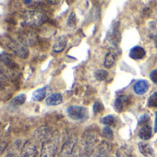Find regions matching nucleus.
Segmentation results:
<instances>
[{"instance_id":"1","label":"nucleus","mask_w":157,"mask_h":157,"mask_svg":"<svg viewBox=\"0 0 157 157\" xmlns=\"http://www.w3.org/2000/svg\"><path fill=\"white\" fill-rule=\"evenodd\" d=\"M46 21V16L38 10H27L22 14V22L26 26L36 27Z\"/></svg>"},{"instance_id":"2","label":"nucleus","mask_w":157,"mask_h":157,"mask_svg":"<svg viewBox=\"0 0 157 157\" xmlns=\"http://www.w3.org/2000/svg\"><path fill=\"white\" fill-rule=\"evenodd\" d=\"M58 140L56 137H51L43 142L40 157H55L57 151Z\"/></svg>"},{"instance_id":"3","label":"nucleus","mask_w":157,"mask_h":157,"mask_svg":"<svg viewBox=\"0 0 157 157\" xmlns=\"http://www.w3.org/2000/svg\"><path fill=\"white\" fill-rule=\"evenodd\" d=\"M67 113L68 117L73 120H84L88 117V110L82 106H69L67 109Z\"/></svg>"},{"instance_id":"4","label":"nucleus","mask_w":157,"mask_h":157,"mask_svg":"<svg viewBox=\"0 0 157 157\" xmlns=\"http://www.w3.org/2000/svg\"><path fill=\"white\" fill-rule=\"evenodd\" d=\"M120 31H119V22L116 21L111 26L109 32L106 35V40L112 46H117L118 43L120 42Z\"/></svg>"},{"instance_id":"5","label":"nucleus","mask_w":157,"mask_h":157,"mask_svg":"<svg viewBox=\"0 0 157 157\" xmlns=\"http://www.w3.org/2000/svg\"><path fill=\"white\" fill-rule=\"evenodd\" d=\"M9 47L19 57L26 58L29 56V49L27 48V46L23 45L20 41H15V40L10 41L9 44Z\"/></svg>"},{"instance_id":"6","label":"nucleus","mask_w":157,"mask_h":157,"mask_svg":"<svg viewBox=\"0 0 157 157\" xmlns=\"http://www.w3.org/2000/svg\"><path fill=\"white\" fill-rule=\"evenodd\" d=\"M77 140H78L76 136H71L70 138H68L62 146L59 157H71L74 151V148L77 144Z\"/></svg>"},{"instance_id":"7","label":"nucleus","mask_w":157,"mask_h":157,"mask_svg":"<svg viewBox=\"0 0 157 157\" xmlns=\"http://www.w3.org/2000/svg\"><path fill=\"white\" fill-rule=\"evenodd\" d=\"M19 41L25 46H34L38 42V36L34 32L26 31L20 34Z\"/></svg>"},{"instance_id":"8","label":"nucleus","mask_w":157,"mask_h":157,"mask_svg":"<svg viewBox=\"0 0 157 157\" xmlns=\"http://www.w3.org/2000/svg\"><path fill=\"white\" fill-rule=\"evenodd\" d=\"M36 153H37L36 145L32 140H27L21 148V157H35Z\"/></svg>"},{"instance_id":"9","label":"nucleus","mask_w":157,"mask_h":157,"mask_svg":"<svg viewBox=\"0 0 157 157\" xmlns=\"http://www.w3.org/2000/svg\"><path fill=\"white\" fill-rule=\"evenodd\" d=\"M51 133H52L51 128H49L47 126H43V127L38 128L34 131L33 137H34V139H36L39 141H45L48 139H50Z\"/></svg>"},{"instance_id":"10","label":"nucleus","mask_w":157,"mask_h":157,"mask_svg":"<svg viewBox=\"0 0 157 157\" xmlns=\"http://www.w3.org/2000/svg\"><path fill=\"white\" fill-rule=\"evenodd\" d=\"M110 150H111L110 144L106 141H102L98 145L97 150L93 157H109Z\"/></svg>"},{"instance_id":"11","label":"nucleus","mask_w":157,"mask_h":157,"mask_svg":"<svg viewBox=\"0 0 157 157\" xmlns=\"http://www.w3.org/2000/svg\"><path fill=\"white\" fill-rule=\"evenodd\" d=\"M149 86L150 85H149V82L147 81L140 80L135 83V85L133 86V90H134L136 94L141 95V94H144L149 90Z\"/></svg>"},{"instance_id":"12","label":"nucleus","mask_w":157,"mask_h":157,"mask_svg":"<svg viewBox=\"0 0 157 157\" xmlns=\"http://www.w3.org/2000/svg\"><path fill=\"white\" fill-rule=\"evenodd\" d=\"M139 150H140V153L142 155H144L145 157H155L152 147L146 142H140L139 143Z\"/></svg>"},{"instance_id":"13","label":"nucleus","mask_w":157,"mask_h":157,"mask_svg":"<svg viewBox=\"0 0 157 157\" xmlns=\"http://www.w3.org/2000/svg\"><path fill=\"white\" fill-rule=\"evenodd\" d=\"M67 44V39L66 36L62 35V36H59L56 41L55 42V44L53 46V51L56 52V53H60L62 52L65 48H66V45Z\"/></svg>"},{"instance_id":"14","label":"nucleus","mask_w":157,"mask_h":157,"mask_svg":"<svg viewBox=\"0 0 157 157\" xmlns=\"http://www.w3.org/2000/svg\"><path fill=\"white\" fill-rule=\"evenodd\" d=\"M145 55H146V52L141 46H134L131 48L129 52V56L134 60L142 59L145 56Z\"/></svg>"},{"instance_id":"15","label":"nucleus","mask_w":157,"mask_h":157,"mask_svg":"<svg viewBox=\"0 0 157 157\" xmlns=\"http://www.w3.org/2000/svg\"><path fill=\"white\" fill-rule=\"evenodd\" d=\"M63 101V97L62 94L59 93H56V94H50L47 98H46V105H60Z\"/></svg>"},{"instance_id":"16","label":"nucleus","mask_w":157,"mask_h":157,"mask_svg":"<svg viewBox=\"0 0 157 157\" xmlns=\"http://www.w3.org/2000/svg\"><path fill=\"white\" fill-rule=\"evenodd\" d=\"M152 135V131H151V127L150 125H143L141 126L140 132H139V136L141 140H148L151 138Z\"/></svg>"},{"instance_id":"17","label":"nucleus","mask_w":157,"mask_h":157,"mask_svg":"<svg viewBox=\"0 0 157 157\" xmlns=\"http://www.w3.org/2000/svg\"><path fill=\"white\" fill-rule=\"evenodd\" d=\"M48 90H49V87L48 86H44L43 88H40L38 90H36L33 94V101H36V102H40L42 100H44L48 93Z\"/></svg>"},{"instance_id":"18","label":"nucleus","mask_w":157,"mask_h":157,"mask_svg":"<svg viewBox=\"0 0 157 157\" xmlns=\"http://www.w3.org/2000/svg\"><path fill=\"white\" fill-rule=\"evenodd\" d=\"M117 55L113 52H108L105 57V61H104V66L106 67V68H111L115 63H116V56Z\"/></svg>"},{"instance_id":"19","label":"nucleus","mask_w":157,"mask_h":157,"mask_svg":"<svg viewBox=\"0 0 157 157\" xmlns=\"http://www.w3.org/2000/svg\"><path fill=\"white\" fill-rule=\"evenodd\" d=\"M132 150L131 147L128 145H123L117 151V157H129L131 155Z\"/></svg>"},{"instance_id":"20","label":"nucleus","mask_w":157,"mask_h":157,"mask_svg":"<svg viewBox=\"0 0 157 157\" xmlns=\"http://www.w3.org/2000/svg\"><path fill=\"white\" fill-rule=\"evenodd\" d=\"M127 100H128V98L125 95H120L119 97H117V99L115 102V108L117 112H121L123 110Z\"/></svg>"},{"instance_id":"21","label":"nucleus","mask_w":157,"mask_h":157,"mask_svg":"<svg viewBox=\"0 0 157 157\" xmlns=\"http://www.w3.org/2000/svg\"><path fill=\"white\" fill-rule=\"evenodd\" d=\"M26 101V95L25 94H20V95H17L16 97H14L11 101V105H14V106H20L21 105H23Z\"/></svg>"},{"instance_id":"22","label":"nucleus","mask_w":157,"mask_h":157,"mask_svg":"<svg viewBox=\"0 0 157 157\" xmlns=\"http://www.w3.org/2000/svg\"><path fill=\"white\" fill-rule=\"evenodd\" d=\"M108 77V72L104 69H98L94 72V78L97 81H104Z\"/></svg>"},{"instance_id":"23","label":"nucleus","mask_w":157,"mask_h":157,"mask_svg":"<svg viewBox=\"0 0 157 157\" xmlns=\"http://www.w3.org/2000/svg\"><path fill=\"white\" fill-rule=\"evenodd\" d=\"M102 136L107 140H113L114 138V133H113V130L109 128V127H105L102 130Z\"/></svg>"},{"instance_id":"24","label":"nucleus","mask_w":157,"mask_h":157,"mask_svg":"<svg viewBox=\"0 0 157 157\" xmlns=\"http://www.w3.org/2000/svg\"><path fill=\"white\" fill-rule=\"evenodd\" d=\"M0 63L5 66H9L12 63V59L10 55L2 54V55H0Z\"/></svg>"},{"instance_id":"25","label":"nucleus","mask_w":157,"mask_h":157,"mask_svg":"<svg viewBox=\"0 0 157 157\" xmlns=\"http://www.w3.org/2000/svg\"><path fill=\"white\" fill-rule=\"evenodd\" d=\"M147 105L149 107H157V92H155L150 96Z\"/></svg>"},{"instance_id":"26","label":"nucleus","mask_w":157,"mask_h":157,"mask_svg":"<svg viewBox=\"0 0 157 157\" xmlns=\"http://www.w3.org/2000/svg\"><path fill=\"white\" fill-rule=\"evenodd\" d=\"M102 122L104 125H106V126H112L115 124V117L114 116L112 115H108L106 117H105L103 119H102Z\"/></svg>"},{"instance_id":"27","label":"nucleus","mask_w":157,"mask_h":157,"mask_svg":"<svg viewBox=\"0 0 157 157\" xmlns=\"http://www.w3.org/2000/svg\"><path fill=\"white\" fill-rule=\"evenodd\" d=\"M67 24V26L70 27V28H73V27L76 25V15H75L74 12H71V13H70Z\"/></svg>"},{"instance_id":"28","label":"nucleus","mask_w":157,"mask_h":157,"mask_svg":"<svg viewBox=\"0 0 157 157\" xmlns=\"http://www.w3.org/2000/svg\"><path fill=\"white\" fill-rule=\"evenodd\" d=\"M104 110V105L103 104L100 102V101H97L94 103V113L96 115V114H99L100 112H102Z\"/></svg>"},{"instance_id":"29","label":"nucleus","mask_w":157,"mask_h":157,"mask_svg":"<svg viewBox=\"0 0 157 157\" xmlns=\"http://www.w3.org/2000/svg\"><path fill=\"white\" fill-rule=\"evenodd\" d=\"M148 123H150V117L147 114H143L139 119V124L143 126V125H147Z\"/></svg>"},{"instance_id":"30","label":"nucleus","mask_w":157,"mask_h":157,"mask_svg":"<svg viewBox=\"0 0 157 157\" xmlns=\"http://www.w3.org/2000/svg\"><path fill=\"white\" fill-rule=\"evenodd\" d=\"M150 78L152 81V82H154L155 84H157V69H154V70H152L151 72Z\"/></svg>"},{"instance_id":"31","label":"nucleus","mask_w":157,"mask_h":157,"mask_svg":"<svg viewBox=\"0 0 157 157\" xmlns=\"http://www.w3.org/2000/svg\"><path fill=\"white\" fill-rule=\"evenodd\" d=\"M7 146H8L7 142H1V143H0V155H1L3 153V151L6 150Z\"/></svg>"},{"instance_id":"32","label":"nucleus","mask_w":157,"mask_h":157,"mask_svg":"<svg viewBox=\"0 0 157 157\" xmlns=\"http://www.w3.org/2000/svg\"><path fill=\"white\" fill-rule=\"evenodd\" d=\"M154 131L157 132V111L155 112V123H154Z\"/></svg>"},{"instance_id":"33","label":"nucleus","mask_w":157,"mask_h":157,"mask_svg":"<svg viewBox=\"0 0 157 157\" xmlns=\"http://www.w3.org/2000/svg\"><path fill=\"white\" fill-rule=\"evenodd\" d=\"M6 157H19V155L16 154V153H10V154H8Z\"/></svg>"}]
</instances>
